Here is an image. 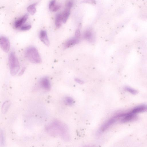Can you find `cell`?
I'll return each instance as SVG.
<instances>
[{
    "label": "cell",
    "instance_id": "6da1fadb",
    "mask_svg": "<svg viewBox=\"0 0 147 147\" xmlns=\"http://www.w3.org/2000/svg\"><path fill=\"white\" fill-rule=\"evenodd\" d=\"M45 129L47 132L51 136H60L64 139L66 138V127L59 121H53L47 125Z\"/></svg>",
    "mask_w": 147,
    "mask_h": 147
},
{
    "label": "cell",
    "instance_id": "7a4b0ae2",
    "mask_svg": "<svg viewBox=\"0 0 147 147\" xmlns=\"http://www.w3.org/2000/svg\"><path fill=\"white\" fill-rule=\"evenodd\" d=\"M26 57L32 63H39L42 62L41 58L37 49L34 47L30 46L25 50Z\"/></svg>",
    "mask_w": 147,
    "mask_h": 147
},
{
    "label": "cell",
    "instance_id": "3957f363",
    "mask_svg": "<svg viewBox=\"0 0 147 147\" xmlns=\"http://www.w3.org/2000/svg\"><path fill=\"white\" fill-rule=\"evenodd\" d=\"M8 62L10 73L12 76H14L18 72L20 69V65L18 59L13 52L9 55Z\"/></svg>",
    "mask_w": 147,
    "mask_h": 147
},
{
    "label": "cell",
    "instance_id": "277c9868",
    "mask_svg": "<svg viewBox=\"0 0 147 147\" xmlns=\"http://www.w3.org/2000/svg\"><path fill=\"white\" fill-rule=\"evenodd\" d=\"M0 45L3 51L6 53L8 52L10 49V42L8 39L4 36H1L0 38Z\"/></svg>",
    "mask_w": 147,
    "mask_h": 147
},
{
    "label": "cell",
    "instance_id": "5b68a950",
    "mask_svg": "<svg viewBox=\"0 0 147 147\" xmlns=\"http://www.w3.org/2000/svg\"><path fill=\"white\" fill-rule=\"evenodd\" d=\"M118 119L115 115L110 118L101 126L99 131V132H102L106 130Z\"/></svg>",
    "mask_w": 147,
    "mask_h": 147
},
{
    "label": "cell",
    "instance_id": "8992f818",
    "mask_svg": "<svg viewBox=\"0 0 147 147\" xmlns=\"http://www.w3.org/2000/svg\"><path fill=\"white\" fill-rule=\"evenodd\" d=\"M137 117L136 115L133 114L129 111L123 113V116L121 118L120 122L121 123H126L135 120Z\"/></svg>",
    "mask_w": 147,
    "mask_h": 147
},
{
    "label": "cell",
    "instance_id": "52a82bcc",
    "mask_svg": "<svg viewBox=\"0 0 147 147\" xmlns=\"http://www.w3.org/2000/svg\"><path fill=\"white\" fill-rule=\"evenodd\" d=\"M39 84L41 87L46 90H49L51 88V84L49 78L46 77L42 78L40 80Z\"/></svg>",
    "mask_w": 147,
    "mask_h": 147
},
{
    "label": "cell",
    "instance_id": "ba28073f",
    "mask_svg": "<svg viewBox=\"0 0 147 147\" xmlns=\"http://www.w3.org/2000/svg\"><path fill=\"white\" fill-rule=\"evenodd\" d=\"M147 111V105L142 104L134 107L130 111V112L133 114L137 115L138 113Z\"/></svg>",
    "mask_w": 147,
    "mask_h": 147
},
{
    "label": "cell",
    "instance_id": "9c48e42d",
    "mask_svg": "<svg viewBox=\"0 0 147 147\" xmlns=\"http://www.w3.org/2000/svg\"><path fill=\"white\" fill-rule=\"evenodd\" d=\"M39 37L41 41L45 45L48 46L49 45L50 42L46 31L41 30L39 33Z\"/></svg>",
    "mask_w": 147,
    "mask_h": 147
},
{
    "label": "cell",
    "instance_id": "30bf717a",
    "mask_svg": "<svg viewBox=\"0 0 147 147\" xmlns=\"http://www.w3.org/2000/svg\"><path fill=\"white\" fill-rule=\"evenodd\" d=\"M80 38L75 36L67 40L64 45V47L67 48L74 45L78 43L79 41Z\"/></svg>",
    "mask_w": 147,
    "mask_h": 147
},
{
    "label": "cell",
    "instance_id": "8fae6325",
    "mask_svg": "<svg viewBox=\"0 0 147 147\" xmlns=\"http://www.w3.org/2000/svg\"><path fill=\"white\" fill-rule=\"evenodd\" d=\"M28 16V14H26L23 16L15 21L14 23V26L16 28L21 27L27 20Z\"/></svg>",
    "mask_w": 147,
    "mask_h": 147
},
{
    "label": "cell",
    "instance_id": "7c38bea8",
    "mask_svg": "<svg viewBox=\"0 0 147 147\" xmlns=\"http://www.w3.org/2000/svg\"><path fill=\"white\" fill-rule=\"evenodd\" d=\"M84 37L86 40L90 42L94 40V37L93 32L89 30H86L84 33Z\"/></svg>",
    "mask_w": 147,
    "mask_h": 147
},
{
    "label": "cell",
    "instance_id": "4fadbf2b",
    "mask_svg": "<svg viewBox=\"0 0 147 147\" xmlns=\"http://www.w3.org/2000/svg\"><path fill=\"white\" fill-rule=\"evenodd\" d=\"M62 22L61 13H57L55 17V24L57 28H59L61 26Z\"/></svg>",
    "mask_w": 147,
    "mask_h": 147
},
{
    "label": "cell",
    "instance_id": "5bb4252c",
    "mask_svg": "<svg viewBox=\"0 0 147 147\" xmlns=\"http://www.w3.org/2000/svg\"><path fill=\"white\" fill-rule=\"evenodd\" d=\"M70 9L65 8L64 11L61 13L63 22V23L66 22L70 15Z\"/></svg>",
    "mask_w": 147,
    "mask_h": 147
},
{
    "label": "cell",
    "instance_id": "9a60e30c",
    "mask_svg": "<svg viewBox=\"0 0 147 147\" xmlns=\"http://www.w3.org/2000/svg\"><path fill=\"white\" fill-rule=\"evenodd\" d=\"M37 3H36L29 5L27 8L28 11L32 15L35 14L36 11V6Z\"/></svg>",
    "mask_w": 147,
    "mask_h": 147
},
{
    "label": "cell",
    "instance_id": "2e32d148",
    "mask_svg": "<svg viewBox=\"0 0 147 147\" xmlns=\"http://www.w3.org/2000/svg\"><path fill=\"white\" fill-rule=\"evenodd\" d=\"M10 105L9 100L5 101L3 104L2 107V111L3 113H5L7 110Z\"/></svg>",
    "mask_w": 147,
    "mask_h": 147
},
{
    "label": "cell",
    "instance_id": "e0dca14e",
    "mask_svg": "<svg viewBox=\"0 0 147 147\" xmlns=\"http://www.w3.org/2000/svg\"><path fill=\"white\" fill-rule=\"evenodd\" d=\"M64 102L66 104L69 105H71L74 103L73 99L69 97H66L65 98Z\"/></svg>",
    "mask_w": 147,
    "mask_h": 147
},
{
    "label": "cell",
    "instance_id": "ac0fdd59",
    "mask_svg": "<svg viewBox=\"0 0 147 147\" xmlns=\"http://www.w3.org/2000/svg\"><path fill=\"white\" fill-rule=\"evenodd\" d=\"M125 90L133 94H136L138 92L137 90H136L129 87H125Z\"/></svg>",
    "mask_w": 147,
    "mask_h": 147
},
{
    "label": "cell",
    "instance_id": "d6986e66",
    "mask_svg": "<svg viewBox=\"0 0 147 147\" xmlns=\"http://www.w3.org/2000/svg\"><path fill=\"white\" fill-rule=\"evenodd\" d=\"M74 4L73 0H68L65 3V8L70 9Z\"/></svg>",
    "mask_w": 147,
    "mask_h": 147
},
{
    "label": "cell",
    "instance_id": "ffe728a7",
    "mask_svg": "<svg viewBox=\"0 0 147 147\" xmlns=\"http://www.w3.org/2000/svg\"><path fill=\"white\" fill-rule=\"evenodd\" d=\"M31 28V26L30 25H25L22 26L20 28V30L22 31H26L29 30Z\"/></svg>",
    "mask_w": 147,
    "mask_h": 147
},
{
    "label": "cell",
    "instance_id": "44dd1931",
    "mask_svg": "<svg viewBox=\"0 0 147 147\" xmlns=\"http://www.w3.org/2000/svg\"><path fill=\"white\" fill-rule=\"evenodd\" d=\"M61 6V5L60 4H55L51 11L53 12L56 11L60 8Z\"/></svg>",
    "mask_w": 147,
    "mask_h": 147
},
{
    "label": "cell",
    "instance_id": "7402d4cb",
    "mask_svg": "<svg viewBox=\"0 0 147 147\" xmlns=\"http://www.w3.org/2000/svg\"><path fill=\"white\" fill-rule=\"evenodd\" d=\"M55 0H52L50 2L49 5V8L51 10L55 4Z\"/></svg>",
    "mask_w": 147,
    "mask_h": 147
},
{
    "label": "cell",
    "instance_id": "603a6c76",
    "mask_svg": "<svg viewBox=\"0 0 147 147\" xmlns=\"http://www.w3.org/2000/svg\"><path fill=\"white\" fill-rule=\"evenodd\" d=\"M4 138L3 134V131H1L0 132V144L1 145H3L4 143Z\"/></svg>",
    "mask_w": 147,
    "mask_h": 147
},
{
    "label": "cell",
    "instance_id": "cb8c5ba5",
    "mask_svg": "<svg viewBox=\"0 0 147 147\" xmlns=\"http://www.w3.org/2000/svg\"><path fill=\"white\" fill-rule=\"evenodd\" d=\"M81 35L79 29H77L75 32V36L80 38Z\"/></svg>",
    "mask_w": 147,
    "mask_h": 147
},
{
    "label": "cell",
    "instance_id": "d4e9b609",
    "mask_svg": "<svg viewBox=\"0 0 147 147\" xmlns=\"http://www.w3.org/2000/svg\"><path fill=\"white\" fill-rule=\"evenodd\" d=\"M75 81L76 82L80 84H82L84 83V82L83 81L78 78H76L75 79Z\"/></svg>",
    "mask_w": 147,
    "mask_h": 147
},
{
    "label": "cell",
    "instance_id": "484cf974",
    "mask_svg": "<svg viewBox=\"0 0 147 147\" xmlns=\"http://www.w3.org/2000/svg\"><path fill=\"white\" fill-rule=\"evenodd\" d=\"M24 70H25V69H24V68L21 71V72L20 73V75H21V74H22L23 72H24Z\"/></svg>",
    "mask_w": 147,
    "mask_h": 147
}]
</instances>
